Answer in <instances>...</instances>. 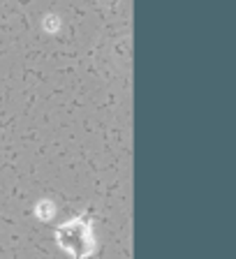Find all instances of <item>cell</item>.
Instances as JSON below:
<instances>
[{
  "label": "cell",
  "instance_id": "obj_1",
  "mask_svg": "<svg viewBox=\"0 0 236 259\" xmlns=\"http://www.w3.org/2000/svg\"><path fill=\"white\" fill-rule=\"evenodd\" d=\"M56 241L72 259H86L95 250V238H93V222L86 213L76 215L74 220L63 222L56 227Z\"/></svg>",
  "mask_w": 236,
  "mask_h": 259
}]
</instances>
